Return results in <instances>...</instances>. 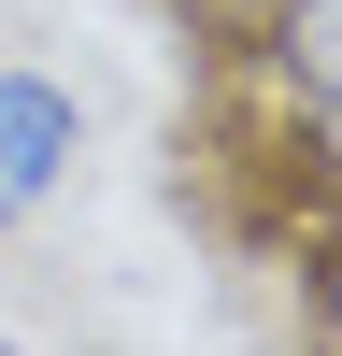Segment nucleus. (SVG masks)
Wrapping results in <instances>:
<instances>
[{
    "mask_svg": "<svg viewBox=\"0 0 342 356\" xmlns=\"http://www.w3.org/2000/svg\"><path fill=\"white\" fill-rule=\"evenodd\" d=\"M86 157V100L43 72V57H0V228H28Z\"/></svg>",
    "mask_w": 342,
    "mask_h": 356,
    "instance_id": "nucleus-1",
    "label": "nucleus"
},
{
    "mask_svg": "<svg viewBox=\"0 0 342 356\" xmlns=\"http://www.w3.org/2000/svg\"><path fill=\"white\" fill-rule=\"evenodd\" d=\"M228 57H243V86L271 114H328L342 100V0H256L228 29Z\"/></svg>",
    "mask_w": 342,
    "mask_h": 356,
    "instance_id": "nucleus-2",
    "label": "nucleus"
},
{
    "mask_svg": "<svg viewBox=\"0 0 342 356\" xmlns=\"http://www.w3.org/2000/svg\"><path fill=\"white\" fill-rule=\"evenodd\" d=\"M285 157H300V200H314V214H342V100L328 114H285Z\"/></svg>",
    "mask_w": 342,
    "mask_h": 356,
    "instance_id": "nucleus-3",
    "label": "nucleus"
},
{
    "mask_svg": "<svg viewBox=\"0 0 342 356\" xmlns=\"http://www.w3.org/2000/svg\"><path fill=\"white\" fill-rule=\"evenodd\" d=\"M300 314H314V342L342 356V214L314 228V257H300Z\"/></svg>",
    "mask_w": 342,
    "mask_h": 356,
    "instance_id": "nucleus-4",
    "label": "nucleus"
},
{
    "mask_svg": "<svg viewBox=\"0 0 342 356\" xmlns=\"http://www.w3.org/2000/svg\"><path fill=\"white\" fill-rule=\"evenodd\" d=\"M171 15H186V29H214V43H228V29L256 15V0H171Z\"/></svg>",
    "mask_w": 342,
    "mask_h": 356,
    "instance_id": "nucleus-5",
    "label": "nucleus"
},
{
    "mask_svg": "<svg viewBox=\"0 0 342 356\" xmlns=\"http://www.w3.org/2000/svg\"><path fill=\"white\" fill-rule=\"evenodd\" d=\"M0 356H28V342H15V328H0Z\"/></svg>",
    "mask_w": 342,
    "mask_h": 356,
    "instance_id": "nucleus-6",
    "label": "nucleus"
}]
</instances>
